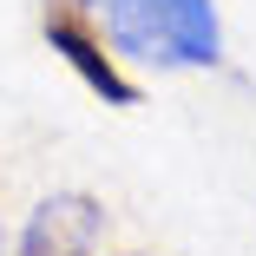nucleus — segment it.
Returning <instances> with one entry per match:
<instances>
[{
  "label": "nucleus",
  "instance_id": "nucleus-1",
  "mask_svg": "<svg viewBox=\"0 0 256 256\" xmlns=\"http://www.w3.org/2000/svg\"><path fill=\"white\" fill-rule=\"evenodd\" d=\"M125 60L144 66H217L224 26L210 0H79Z\"/></svg>",
  "mask_w": 256,
  "mask_h": 256
},
{
  "label": "nucleus",
  "instance_id": "nucleus-2",
  "mask_svg": "<svg viewBox=\"0 0 256 256\" xmlns=\"http://www.w3.org/2000/svg\"><path fill=\"white\" fill-rule=\"evenodd\" d=\"M40 33H46V46L79 72V86L92 92V98H106V106H138V86L125 79V66H118V53L106 46V33H98V20L79 7V0H46L40 7Z\"/></svg>",
  "mask_w": 256,
  "mask_h": 256
},
{
  "label": "nucleus",
  "instance_id": "nucleus-3",
  "mask_svg": "<svg viewBox=\"0 0 256 256\" xmlns=\"http://www.w3.org/2000/svg\"><path fill=\"white\" fill-rule=\"evenodd\" d=\"M106 236V210L86 190H53L33 204V217L14 243V256H92Z\"/></svg>",
  "mask_w": 256,
  "mask_h": 256
}]
</instances>
